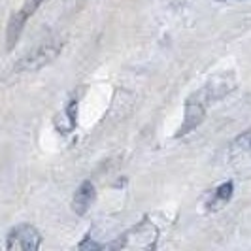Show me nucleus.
<instances>
[{"mask_svg": "<svg viewBox=\"0 0 251 251\" xmlns=\"http://www.w3.org/2000/svg\"><path fill=\"white\" fill-rule=\"evenodd\" d=\"M64 40H48L44 44H40L38 48H34L32 51H28L23 59H19L13 70L15 72H34L40 70L44 66H48L50 63H53L61 51H63Z\"/></svg>", "mask_w": 251, "mask_h": 251, "instance_id": "nucleus-1", "label": "nucleus"}, {"mask_svg": "<svg viewBox=\"0 0 251 251\" xmlns=\"http://www.w3.org/2000/svg\"><path fill=\"white\" fill-rule=\"evenodd\" d=\"M42 244V236L32 225L13 226L6 240V248L10 251H36Z\"/></svg>", "mask_w": 251, "mask_h": 251, "instance_id": "nucleus-2", "label": "nucleus"}, {"mask_svg": "<svg viewBox=\"0 0 251 251\" xmlns=\"http://www.w3.org/2000/svg\"><path fill=\"white\" fill-rule=\"evenodd\" d=\"M206 117V106H204V100H197V97L189 99L187 104H185V115H183V123H181V128L176 134V138H181L189 132H193L197 126L201 125Z\"/></svg>", "mask_w": 251, "mask_h": 251, "instance_id": "nucleus-3", "label": "nucleus"}, {"mask_svg": "<svg viewBox=\"0 0 251 251\" xmlns=\"http://www.w3.org/2000/svg\"><path fill=\"white\" fill-rule=\"evenodd\" d=\"M97 199V189L91 181H83L77 191L74 193V199H72V210L77 215H85L89 212V208L93 206V202Z\"/></svg>", "mask_w": 251, "mask_h": 251, "instance_id": "nucleus-4", "label": "nucleus"}, {"mask_svg": "<svg viewBox=\"0 0 251 251\" xmlns=\"http://www.w3.org/2000/svg\"><path fill=\"white\" fill-rule=\"evenodd\" d=\"M232 193H234V183H232V181L221 183L219 187H215L214 191L210 193V197H208V201H206V210H208V212H217V210H221L226 202L232 199Z\"/></svg>", "mask_w": 251, "mask_h": 251, "instance_id": "nucleus-5", "label": "nucleus"}, {"mask_svg": "<svg viewBox=\"0 0 251 251\" xmlns=\"http://www.w3.org/2000/svg\"><path fill=\"white\" fill-rule=\"evenodd\" d=\"M26 19H28V17L25 15L23 10H19L17 13L12 15V19H10V23H8V28H6V50L8 51H12L13 48H15L17 40H19L23 28H25Z\"/></svg>", "mask_w": 251, "mask_h": 251, "instance_id": "nucleus-6", "label": "nucleus"}, {"mask_svg": "<svg viewBox=\"0 0 251 251\" xmlns=\"http://www.w3.org/2000/svg\"><path fill=\"white\" fill-rule=\"evenodd\" d=\"M251 150V128H248L246 132H242L238 138L232 142V151L234 153H242V151Z\"/></svg>", "mask_w": 251, "mask_h": 251, "instance_id": "nucleus-7", "label": "nucleus"}, {"mask_svg": "<svg viewBox=\"0 0 251 251\" xmlns=\"http://www.w3.org/2000/svg\"><path fill=\"white\" fill-rule=\"evenodd\" d=\"M75 117H77V100H72L66 106V130L75 128Z\"/></svg>", "mask_w": 251, "mask_h": 251, "instance_id": "nucleus-8", "label": "nucleus"}, {"mask_svg": "<svg viewBox=\"0 0 251 251\" xmlns=\"http://www.w3.org/2000/svg\"><path fill=\"white\" fill-rule=\"evenodd\" d=\"M44 2H46V0H25V4H23V8H21V10L25 12L26 17H30V15L36 12V10L42 6V4H44Z\"/></svg>", "mask_w": 251, "mask_h": 251, "instance_id": "nucleus-9", "label": "nucleus"}, {"mask_svg": "<svg viewBox=\"0 0 251 251\" xmlns=\"http://www.w3.org/2000/svg\"><path fill=\"white\" fill-rule=\"evenodd\" d=\"M77 248H79V250H83V248H85V250H91V248H93V250H99L100 246H99V244H93V242H89V240H83Z\"/></svg>", "mask_w": 251, "mask_h": 251, "instance_id": "nucleus-10", "label": "nucleus"}]
</instances>
